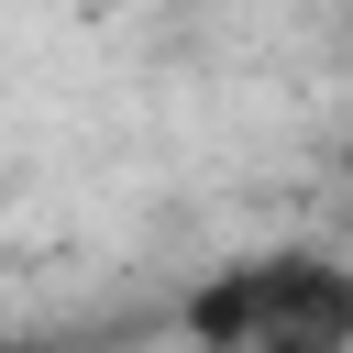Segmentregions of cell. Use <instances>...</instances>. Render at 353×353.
I'll return each instance as SVG.
<instances>
[{
	"label": "cell",
	"instance_id": "obj_1",
	"mask_svg": "<svg viewBox=\"0 0 353 353\" xmlns=\"http://www.w3.org/2000/svg\"><path fill=\"white\" fill-rule=\"evenodd\" d=\"M188 353H353V254L320 243H265L210 265L176 298Z\"/></svg>",
	"mask_w": 353,
	"mask_h": 353
},
{
	"label": "cell",
	"instance_id": "obj_2",
	"mask_svg": "<svg viewBox=\"0 0 353 353\" xmlns=\"http://www.w3.org/2000/svg\"><path fill=\"white\" fill-rule=\"evenodd\" d=\"M0 353H33V342H0Z\"/></svg>",
	"mask_w": 353,
	"mask_h": 353
}]
</instances>
